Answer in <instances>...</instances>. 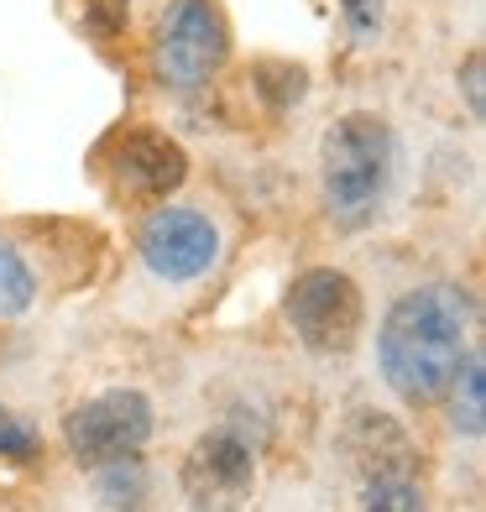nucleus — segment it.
<instances>
[{"label":"nucleus","instance_id":"f257e3e1","mask_svg":"<svg viewBox=\"0 0 486 512\" xmlns=\"http://www.w3.org/2000/svg\"><path fill=\"white\" fill-rule=\"evenodd\" d=\"M471 351V298L450 283L408 288L377 330V366L403 403H434Z\"/></svg>","mask_w":486,"mask_h":512},{"label":"nucleus","instance_id":"f03ea898","mask_svg":"<svg viewBox=\"0 0 486 512\" xmlns=\"http://www.w3.org/2000/svg\"><path fill=\"white\" fill-rule=\"evenodd\" d=\"M319 178L324 204L340 225H366L387 204L392 178H398V136L382 115L351 110L324 131L319 147Z\"/></svg>","mask_w":486,"mask_h":512},{"label":"nucleus","instance_id":"7ed1b4c3","mask_svg":"<svg viewBox=\"0 0 486 512\" xmlns=\"http://www.w3.org/2000/svg\"><path fill=\"white\" fill-rule=\"evenodd\" d=\"M183 497L194 512H241L257 492V450L241 424H215L183 455Z\"/></svg>","mask_w":486,"mask_h":512},{"label":"nucleus","instance_id":"20e7f679","mask_svg":"<svg viewBox=\"0 0 486 512\" xmlns=\"http://www.w3.org/2000/svg\"><path fill=\"white\" fill-rule=\"evenodd\" d=\"M361 319H366L361 288L345 272L314 267L304 277H293V288H288V324H293V335L304 340L309 351L345 356L361 340Z\"/></svg>","mask_w":486,"mask_h":512},{"label":"nucleus","instance_id":"39448f33","mask_svg":"<svg viewBox=\"0 0 486 512\" xmlns=\"http://www.w3.org/2000/svg\"><path fill=\"white\" fill-rule=\"evenodd\" d=\"M152 403L136 387H115L100 398L79 403L63 418V445L79 465H105V460H126L152 439Z\"/></svg>","mask_w":486,"mask_h":512},{"label":"nucleus","instance_id":"423d86ee","mask_svg":"<svg viewBox=\"0 0 486 512\" xmlns=\"http://www.w3.org/2000/svg\"><path fill=\"white\" fill-rule=\"evenodd\" d=\"M356 460H361V512H429L424 507V486L413 476V455L408 434L392 418H361L356 424Z\"/></svg>","mask_w":486,"mask_h":512},{"label":"nucleus","instance_id":"0eeeda50","mask_svg":"<svg viewBox=\"0 0 486 512\" xmlns=\"http://www.w3.org/2000/svg\"><path fill=\"white\" fill-rule=\"evenodd\" d=\"M230 58V32L225 16L210 0H173L168 16L157 27V68L162 79L178 89H194L210 74H220V63Z\"/></svg>","mask_w":486,"mask_h":512},{"label":"nucleus","instance_id":"6e6552de","mask_svg":"<svg viewBox=\"0 0 486 512\" xmlns=\"http://www.w3.org/2000/svg\"><path fill=\"white\" fill-rule=\"evenodd\" d=\"M142 262L162 277V283H194L215 267L220 256V230L210 215H199L189 204H168L142 225Z\"/></svg>","mask_w":486,"mask_h":512},{"label":"nucleus","instance_id":"1a4fd4ad","mask_svg":"<svg viewBox=\"0 0 486 512\" xmlns=\"http://www.w3.org/2000/svg\"><path fill=\"white\" fill-rule=\"evenodd\" d=\"M105 168L115 178V189L131 199H168L189 178V157H183L173 136H162L152 126H126L105 147Z\"/></svg>","mask_w":486,"mask_h":512},{"label":"nucleus","instance_id":"9d476101","mask_svg":"<svg viewBox=\"0 0 486 512\" xmlns=\"http://www.w3.org/2000/svg\"><path fill=\"white\" fill-rule=\"evenodd\" d=\"M445 392H450V424H455V434L481 439V429H486V366H481V351H466V361H460L455 382Z\"/></svg>","mask_w":486,"mask_h":512},{"label":"nucleus","instance_id":"9b49d317","mask_svg":"<svg viewBox=\"0 0 486 512\" xmlns=\"http://www.w3.org/2000/svg\"><path fill=\"white\" fill-rule=\"evenodd\" d=\"M95 492H100V502L105 507H115V512H136L147 502V492H152V481H147V465L136 460V455H126V460H105V465H95Z\"/></svg>","mask_w":486,"mask_h":512},{"label":"nucleus","instance_id":"f8f14e48","mask_svg":"<svg viewBox=\"0 0 486 512\" xmlns=\"http://www.w3.org/2000/svg\"><path fill=\"white\" fill-rule=\"evenodd\" d=\"M32 298H37V277H32V267H27V256L0 241V319L27 314Z\"/></svg>","mask_w":486,"mask_h":512},{"label":"nucleus","instance_id":"ddd939ff","mask_svg":"<svg viewBox=\"0 0 486 512\" xmlns=\"http://www.w3.org/2000/svg\"><path fill=\"white\" fill-rule=\"evenodd\" d=\"M257 89H262L267 105H298V100H304V89H309V74L298 63L267 58V63H257Z\"/></svg>","mask_w":486,"mask_h":512},{"label":"nucleus","instance_id":"4468645a","mask_svg":"<svg viewBox=\"0 0 486 512\" xmlns=\"http://www.w3.org/2000/svg\"><path fill=\"white\" fill-rule=\"evenodd\" d=\"M42 455V439L27 418H16L11 408H0V460H16V465H32Z\"/></svg>","mask_w":486,"mask_h":512},{"label":"nucleus","instance_id":"2eb2a0df","mask_svg":"<svg viewBox=\"0 0 486 512\" xmlns=\"http://www.w3.org/2000/svg\"><path fill=\"white\" fill-rule=\"evenodd\" d=\"M340 6H345V27H351L361 42L382 32V6L387 0H340Z\"/></svg>","mask_w":486,"mask_h":512},{"label":"nucleus","instance_id":"dca6fc26","mask_svg":"<svg viewBox=\"0 0 486 512\" xmlns=\"http://www.w3.org/2000/svg\"><path fill=\"white\" fill-rule=\"evenodd\" d=\"M481 53H471L466 58V79H460V84H466V105H471V115H476V121H481V110H486V79H481Z\"/></svg>","mask_w":486,"mask_h":512},{"label":"nucleus","instance_id":"f3484780","mask_svg":"<svg viewBox=\"0 0 486 512\" xmlns=\"http://www.w3.org/2000/svg\"><path fill=\"white\" fill-rule=\"evenodd\" d=\"M121 6H126V0H121Z\"/></svg>","mask_w":486,"mask_h":512}]
</instances>
